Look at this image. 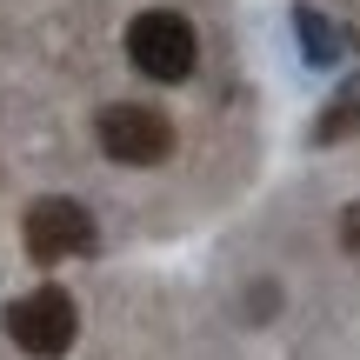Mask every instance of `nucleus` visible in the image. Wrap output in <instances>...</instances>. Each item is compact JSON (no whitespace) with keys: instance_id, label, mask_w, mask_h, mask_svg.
I'll return each mask as SVG.
<instances>
[{"instance_id":"nucleus-2","label":"nucleus","mask_w":360,"mask_h":360,"mask_svg":"<svg viewBox=\"0 0 360 360\" xmlns=\"http://www.w3.org/2000/svg\"><path fill=\"white\" fill-rule=\"evenodd\" d=\"M94 134H101V154H114L120 167H154V160L174 154L167 114H154V107H141V101H114L94 120Z\"/></svg>"},{"instance_id":"nucleus-6","label":"nucleus","mask_w":360,"mask_h":360,"mask_svg":"<svg viewBox=\"0 0 360 360\" xmlns=\"http://www.w3.org/2000/svg\"><path fill=\"white\" fill-rule=\"evenodd\" d=\"M347 134H360V94H354V101H334V107H327L321 127H314V141L334 147V141H347Z\"/></svg>"},{"instance_id":"nucleus-3","label":"nucleus","mask_w":360,"mask_h":360,"mask_svg":"<svg viewBox=\"0 0 360 360\" xmlns=\"http://www.w3.org/2000/svg\"><path fill=\"white\" fill-rule=\"evenodd\" d=\"M74 300L60 294V287H34V294H20L7 307V334H13V347L20 354H34V360H53V354H67L74 347Z\"/></svg>"},{"instance_id":"nucleus-5","label":"nucleus","mask_w":360,"mask_h":360,"mask_svg":"<svg viewBox=\"0 0 360 360\" xmlns=\"http://www.w3.org/2000/svg\"><path fill=\"white\" fill-rule=\"evenodd\" d=\"M294 20H300V47H307V60H321V67H327V60H334V53H340L334 27H327V20H321V13H314V7H300Z\"/></svg>"},{"instance_id":"nucleus-4","label":"nucleus","mask_w":360,"mask_h":360,"mask_svg":"<svg viewBox=\"0 0 360 360\" xmlns=\"http://www.w3.org/2000/svg\"><path fill=\"white\" fill-rule=\"evenodd\" d=\"M94 247V214L80 200H40L27 207V254L34 260H67V254H87Z\"/></svg>"},{"instance_id":"nucleus-7","label":"nucleus","mask_w":360,"mask_h":360,"mask_svg":"<svg viewBox=\"0 0 360 360\" xmlns=\"http://www.w3.org/2000/svg\"><path fill=\"white\" fill-rule=\"evenodd\" d=\"M340 247H347V254H360V200L340 214Z\"/></svg>"},{"instance_id":"nucleus-1","label":"nucleus","mask_w":360,"mask_h":360,"mask_svg":"<svg viewBox=\"0 0 360 360\" xmlns=\"http://www.w3.org/2000/svg\"><path fill=\"white\" fill-rule=\"evenodd\" d=\"M127 60L141 67L147 80H187L193 60H200V40H193V27L180 20V13L154 7V13H141V20L127 27Z\"/></svg>"}]
</instances>
